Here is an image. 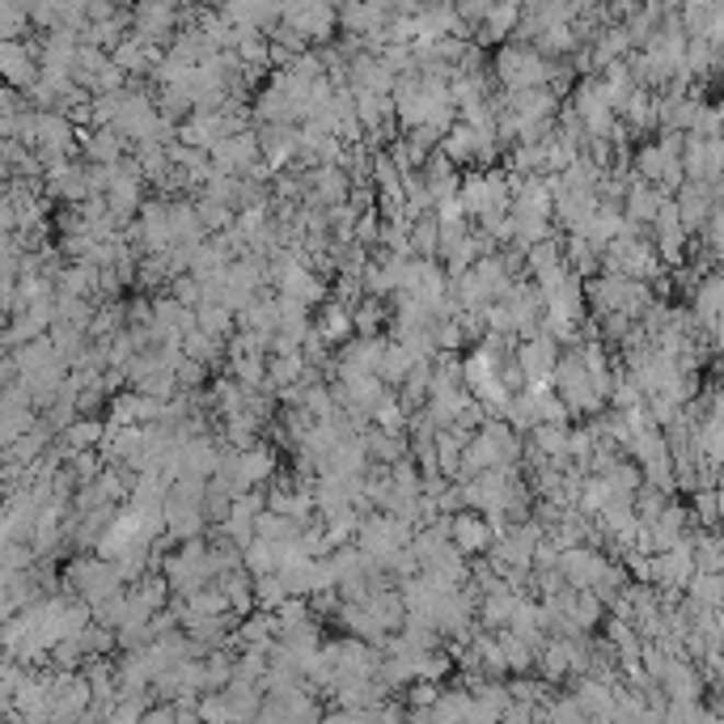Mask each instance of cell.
I'll return each mask as SVG.
<instances>
[{
	"label": "cell",
	"mask_w": 724,
	"mask_h": 724,
	"mask_svg": "<svg viewBox=\"0 0 724 724\" xmlns=\"http://www.w3.org/2000/svg\"><path fill=\"white\" fill-rule=\"evenodd\" d=\"M594 81H598V90H601V97H606V106L614 111V119L623 115V106L631 102V94L640 90V85H635V77H631L628 60H619V64H610V68H601V77H594Z\"/></svg>",
	"instance_id": "23"
},
{
	"label": "cell",
	"mask_w": 724,
	"mask_h": 724,
	"mask_svg": "<svg viewBox=\"0 0 724 724\" xmlns=\"http://www.w3.org/2000/svg\"><path fill=\"white\" fill-rule=\"evenodd\" d=\"M276 479V449L272 445L254 441L251 449L238 453V492H251V487H267Z\"/></svg>",
	"instance_id": "19"
},
{
	"label": "cell",
	"mask_w": 724,
	"mask_h": 724,
	"mask_svg": "<svg viewBox=\"0 0 724 724\" xmlns=\"http://www.w3.org/2000/svg\"><path fill=\"white\" fill-rule=\"evenodd\" d=\"M229 374L246 394H258L267 390V356H229Z\"/></svg>",
	"instance_id": "30"
},
{
	"label": "cell",
	"mask_w": 724,
	"mask_h": 724,
	"mask_svg": "<svg viewBox=\"0 0 724 724\" xmlns=\"http://www.w3.org/2000/svg\"><path fill=\"white\" fill-rule=\"evenodd\" d=\"M665 195L657 187H648V183H640V179H631L628 191H623V221H631L635 229H648V225L657 221V212H662Z\"/></svg>",
	"instance_id": "20"
},
{
	"label": "cell",
	"mask_w": 724,
	"mask_h": 724,
	"mask_svg": "<svg viewBox=\"0 0 724 724\" xmlns=\"http://www.w3.org/2000/svg\"><path fill=\"white\" fill-rule=\"evenodd\" d=\"M280 26L288 31H297L310 47H326L331 38H335V26H340V18H335V9L331 4H284L280 9Z\"/></svg>",
	"instance_id": "5"
},
{
	"label": "cell",
	"mask_w": 724,
	"mask_h": 724,
	"mask_svg": "<svg viewBox=\"0 0 724 724\" xmlns=\"http://www.w3.org/2000/svg\"><path fill=\"white\" fill-rule=\"evenodd\" d=\"M119 589H124V581H119L115 564H106L97 555H85V560H77L68 567V598L85 601V606H97V601L119 594Z\"/></svg>",
	"instance_id": "4"
},
{
	"label": "cell",
	"mask_w": 724,
	"mask_h": 724,
	"mask_svg": "<svg viewBox=\"0 0 724 724\" xmlns=\"http://www.w3.org/2000/svg\"><path fill=\"white\" fill-rule=\"evenodd\" d=\"M610 564H614V560H606L601 547H585V542L560 551V576H564L567 589H576V594L594 589L601 576H606V567Z\"/></svg>",
	"instance_id": "8"
},
{
	"label": "cell",
	"mask_w": 724,
	"mask_h": 724,
	"mask_svg": "<svg viewBox=\"0 0 724 724\" xmlns=\"http://www.w3.org/2000/svg\"><path fill=\"white\" fill-rule=\"evenodd\" d=\"M140 724H179L174 721V703H149V712L140 716Z\"/></svg>",
	"instance_id": "41"
},
{
	"label": "cell",
	"mask_w": 724,
	"mask_h": 724,
	"mask_svg": "<svg viewBox=\"0 0 724 724\" xmlns=\"http://www.w3.org/2000/svg\"><path fill=\"white\" fill-rule=\"evenodd\" d=\"M170 297H174L183 310H195V306L204 301V288H199L195 276H174V280H170Z\"/></svg>",
	"instance_id": "37"
},
{
	"label": "cell",
	"mask_w": 724,
	"mask_h": 724,
	"mask_svg": "<svg viewBox=\"0 0 724 724\" xmlns=\"http://www.w3.org/2000/svg\"><path fill=\"white\" fill-rule=\"evenodd\" d=\"M555 72V60H542L535 47L526 43H504L496 51V77H501L504 90H535L547 85Z\"/></svg>",
	"instance_id": "3"
},
{
	"label": "cell",
	"mask_w": 724,
	"mask_h": 724,
	"mask_svg": "<svg viewBox=\"0 0 724 724\" xmlns=\"http://www.w3.org/2000/svg\"><path fill=\"white\" fill-rule=\"evenodd\" d=\"M310 326H314V335L326 347L347 344V340H352V310L340 306V301H326V306H322V314H318V322H310Z\"/></svg>",
	"instance_id": "25"
},
{
	"label": "cell",
	"mask_w": 724,
	"mask_h": 724,
	"mask_svg": "<svg viewBox=\"0 0 724 724\" xmlns=\"http://www.w3.org/2000/svg\"><path fill=\"white\" fill-rule=\"evenodd\" d=\"M212 174H229V179H246V170L258 165V145H254V127L251 131H238V136H225L221 145H212Z\"/></svg>",
	"instance_id": "11"
},
{
	"label": "cell",
	"mask_w": 724,
	"mask_h": 724,
	"mask_svg": "<svg viewBox=\"0 0 724 724\" xmlns=\"http://www.w3.org/2000/svg\"><path fill=\"white\" fill-rule=\"evenodd\" d=\"M555 360H560V344L551 335H535L526 344H513V365L521 369L526 386H551Z\"/></svg>",
	"instance_id": "9"
},
{
	"label": "cell",
	"mask_w": 724,
	"mask_h": 724,
	"mask_svg": "<svg viewBox=\"0 0 724 724\" xmlns=\"http://www.w3.org/2000/svg\"><path fill=\"white\" fill-rule=\"evenodd\" d=\"M0 81L18 94V90H31L38 81V60L34 51L18 38V43H0Z\"/></svg>",
	"instance_id": "16"
},
{
	"label": "cell",
	"mask_w": 724,
	"mask_h": 724,
	"mask_svg": "<svg viewBox=\"0 0 724 724\" xmlns=\"http://www.w3.org/2000/svg\"><path fill=\"white\" fill-rule=\"evenodd\" d=\"M682 179L687 183H703V187H721V165L724 145L721 140H699V136H682Z\"/></svg>",
	"instance_id": "7"
},
{
	"label": "cell",
	"mask_w": 724,
	"mask_h": 724,
	"mask_svg": "<svg viewBox=\"0 0 724 724\" xmlns=\"http://www.w3.org/2000/svg\"><path fill=\"white\" fill-rule=\"evenodd\" d=\"M669 204H674V212H678V221L687 229V238H694L703 221H708V212L721 204V187H703V183H682V187L669 195Z\"/></svg>",
	"instance_id": "10"
},
{
	"label": "cell",
	"mask_w": 724,
	"mask_h": 724,
	"mask_svg": "<svg viewBox=\"0 0 724 724\" xmlns=\"http://www.w3.org/2000/svg\"><path fill=\"white\" fill-rule=\"evenodd\" d=\"M567 97H572V102H567V111L581 119V127H585V136H589V140H606V136H610V127L619 124V119H614V111L606 106V97H601L594 77H589V81H576V90H572Z\"/></svg>",
	"instance_id": "6"
},
{
	"label": "cell",
	"mask_w": 724,
	"mask_h": 724,
	"mask_svg": "<svg viewBox=\"0 0 724 724\" xmlns=\"http://www.w3.org/2000/svg\"><path fill=\"white\" fill-rule=\"evenodd\" d=\"M517 18H521V9H517V4H492V9H487V18H483V22H479V31H474V47L483 51L487 43H501L504 34H513Z\"/></svg>",
	"instance_id": "26"
},
{
	"label": "cell",
	"mask_w": 724,
	"mask_h": 724,
	"mask_svg": "<svg viewBox=\"0 0 724 724\" xmlns=\"http://www.w3.org/2000/svg\"><path fill=\"white\" fill-rule=\"evenodd\" d=\"M179 347H183V356H187V360L204 365V369H212V365H221L225 360V344L221 340H208L204 331H187Z\"/></svg>",
	"instance_id": "32"
},
{
	"label": "cell",
	"mask_w": 724,
	"mask_h": 724,
	"mask_svg": "<svg viewBox=\"0 0 724 724\" xmlns=\"http://www.w3.org/2000/svg\"><path fill=\"white\" fill-rule=\"evenodd\" d=\"M449 542H453V551L462 555V560H479L487 547H492V530H487V521L479 517V513H453L449 517Z\"/></svg>",
	"instance_id": "15"
},
{
	"label": "cell",
	"mask_w": 724,
	"mask_h": 724,
	"mask_svg": "<svg viewBox=\"0 0 724 724\" xmlns=\"http://www.w3.org/2000/svg\"><path fill=\"white\" fill-rule=\"evenodd\" d=\"M535 665H538V674H542V682H547V687H555V682L572 678V640L547 635V640L538 644Z\"/></svg>",
	"instance_id": "21"
},
{
	"label": "cell",
	"mask_w": 724,
	"mask_h": 724,
	"mask_svg": "<svg viewBox=\"0 0 724 724\" xmlns=\"http://www.w3.org/2000/svg\"><path fill=\"white\" fill-rule=\"evenodd\" d=\"M411 258H433L437 263V221L433 217H420L411 225Z\"/></svg>",
	"instance_id": "35"
},
{
	"label": "cell",
	"mask_w": 724,
	"mask_h": 724,
	"mask_svg": "<svg viewBox=\"0 0 724 724\" xmlns=\"http://www.w3.org/2000/svg\"><path fill=\"white\" fill-rule=\"evenodd\" d=\"M195 217L204 225V233H225L233 225V212L221 208V204H208V199H195Z\"/></svg>",
	"instance_id": "36"
},
{
	"label": "cell",
	"mask_w": 724,
	"mask_h": 724,
	"mask_svg": "<svg viewBox=\"0 0 724 724\" xmlns=\"http://www.w3.org/2000/svg\"><path fill=\"white\" fill-rule=\"evenodd\" d=\"M662 694H665V703H699L703 699V674H699V665L694 662H682V657H674V662L665 665V674H662Z\"/></svg>",
	"instance_id": "14"
},
{
	"label": "cell",
	"mask_w": 724,
	"mask_h": 724,
	"mask_svg": "<svg viewBox=\"0 0 724 724\" xmlns=\"http://www.w3.org/2000/svg\"><path fill=\"white\" fill-rule=\"evenodd\" d=\"M437 694H441V687H437V682H411V687H407L411 712H428V708L437 703Z\"/></svg>",
	"instance_id": "38"
},
{
	"label": "cell",
	"mask_w": 724,
	"mask_h": 724,
	"mask_svg": "<svg viewBox=\"0 0 724 724\" xmlns=\"http://www.w3.org/2000/svg\"><path fill=\"white\" fill-rule=\"evenodd\" d=\"M242 567L251 572V576H272L276 572V551H272V542H263V538H254L242 547Z\"/></svg>",
	"instance_id": "34"
},
{
	"label": "cell",
	"mask_w": 724,
	"mask_h": 724,
	"mask_svg": "<svg viewBox=\"0 0 724 724\" xmlns=\"http://www.w3.org/2000/svg\"><path fill=\"white\" fill-rule=\"evenodd\" d=\"M721 297H724V284L716 272H708V276H699L691 288V322H694V331L703 326V335L708 340H716L721 335Z\"/></svg>",
	"instance_id": "12"
},
{
	"label": "cell",
	"mask_w": 724,
	"mask_h": 724,
	"mask_svg": "<svg viewBox=\"0 0 724 724\" xmlns=\"http://www.w3.org/2000/svg\"><path fill=\"white\" fill-rule=\"evenodd\" d=\"M161 47H153V43H145V38H136V34H124L115 47H111V64L124 72L127 81L131 77H140V72H153L161 64Z\"/></svg>",
	"instance_id": "17"
},
{
	"label": "cell",
	"mask_w": 724,
	"mask_h": 724,
	"mask_svg": "<svg viewBox=\"0 0 724 724\" xmlns=\"http://www.w3.org/2000/svg\"><path fill=\"white\" fill-rule=\"evenodd\" d=\"M161 280H170V272H165V254H149V258L140 263V284H145V288H158Z\"/></svg>",
	"instance_id": "39"
},
{
	"label": "cell",
	"mask_w": 724,
	"mask_h": 724,
	"mask_svg": "<svg viewBox=\"0 0 724 724\" xmlns=\"http://www.w3.org/2000/svg\"><path fill=\"white\" fill-rule=\"evenodd\" d=\"M195 331H204L208 340H221V344H229V335L238 331V322H233V314H229L225 306L204 301V306H195Z\"/></svg>",
	"instance_id": "28"
},
{
	"label": "cell",
	"mask_w": 724,
	"mask_h": 724,
	"mask_svg": "<svg viewBox=\"0 0 724 724\" xmlns=\"http://www.w3.org/2000/svg\"><path fill=\"white\" fill-rule=\"evenodd\" d=\"M161 581L170 589V598H191L204 585H212V567H208V547L204 538H191L179 551L161 555Z\"/></svg>",
	"instance_id": "1"
},
{
	"label": "cell",
	"mask_w": 724,
	"mask_h": 724,
	"mask_svg": "<svg viewBox=\"0 0 724 724\" xmlns=\"http://www.w3.org/2000/svg\"><path fill=\"white\" fill-rule=\"evenodd\" d=\"M496 648H501L504 674H526V669H535L538 648L530 640H521V635H513V631H496Z\"/></svg>",
	"instance_id": "27"
},
{
	"label": "cell",
	"mask_w": 724,
	"mask_h": 724,
	"mask_svg": "<svg viewBox=\"0 0 724 724\" xmlns=\"http://www.w3.org/2000/svg\"><path fill=\"white\" fill-rule=\"evenodd\" d=\"M254 145H258V161H263L267 170H284L288 161H297V149H301V140H297V127H292V124H263V127H254Z\"/></svg>",
	"instance_id": "13"
},
{
	"label": "cell",
	"mask_w": 724,
	"mask_h": 724,
	"mask_svg": "<svg viewBox=\"0 0 724 724\" xmlns=\"http://www.w3.org/2000/svg\"><path fill=\"white\" fill-rule=\"evenodd\" d=\"M149 703H153V699H145V694H119V699L106 708V721L102 724H140V716L149 712Z\"/></svg>",
	"instance_id": "33"
},
{
	"label": "cell",
	"mask_w": 724,
	"mask_h": 724,
	"mask_svg": "<svg viewBox=\"0 0 724 724\" xmlns=\"http://www.w3.org/2000/svg\"><path fill=\"white\" fill-rule=\"evenodd\" d=\"M322 724H374V708H335L322 716Z\"/></svg>",
	"instance_id": "40"
},
{
	"label": "cell",
	"mask_w": 724,
	"mask_h": 724,
	"mask_svg": "<svg viewBox=\"0 0 724 724\" xmlns=\"http://www.w3.org/2000/svg\"><path fill=\"white\" fill-rule=\"evenodd\" d=\"M102 437H106V424H102V420L77 415V420L64 428L60 453H64V458H72V453H90V449H97V445H102Z\"/></svg>",
	"instance_id": "24"
},
{
	"label": "cell",
	"mask_w": 724,
	"mask_h": 724,
	"mask_svg": "<svg viewBox=\"0 0 724 724\" xmlns=\"http://www.w3.org/2000/svg\"><path fill=\"white\" fill-rule=\"evenodd\" d=\"M653 127H657V94L635 90L623 106V131H653Z\"/></svg>",
	"instance_id": "31"
},
{
	"label": "cell",
	"mask_w": 724,
	"mask_h": 724,
	"mask_svg": "<svg viewBox=\"0 0 724 724\" xmlns=\"http://www.w3.org/2000/svg\"><path fill=\"white\" fill-rule=\"evenodd\" d=\"M682 598L691 601V606H699V610H721V601H724L721 572H694Z\"/></svg>",
	"instance_id": "29"
},
{
	"label": "cell",
	"mask_w": 724,
	"mask_h": 724,
	"mask_svg": "<svg viewBox=\"0 0 724 724\" xmlns=\"http://www.w3.org/2000/svg\"><path fill=\"white\" fill-rule=\"evenodd\" d=\"M77 149H85L90 165H119L127 145L115 127H94V131H81L77 136Z\"/></svg>",
	"instance_id": "22"
},
{
	"label": "cell",
	"mask_w": 724,
	"mask_h": 724,
	"mask_svg": "<svg viewBox=\"0 0 724 724\" xmlns=\"http://www.w3.org/2000/svg\"><path fill=\"white\" fill-rule=\"evenodd\" d=\"M174 26H179V9H170V4H140V9H131V34L145 38V43H153V47L170 43Z\"/></svg>",
	"instance_id": "18"
},
{
	"label": "cell",
	"mask_w": 724,
	"mask_h": 724,
	"mask_svg": "<svg viewBox=\"0 0 724 724\" xmlns=\"http://www.w3.org/2000/svg\"><path fill=\"white\" fill-rule=\"evenodd\" d=\"M411 530L407 521H399V517H386V513H365V521H360V530H356V551L360 555H369L378 567H386L399 551H407L411 542Z\"/></svg>",
	"instance_id": "2"
}]
</instances>
